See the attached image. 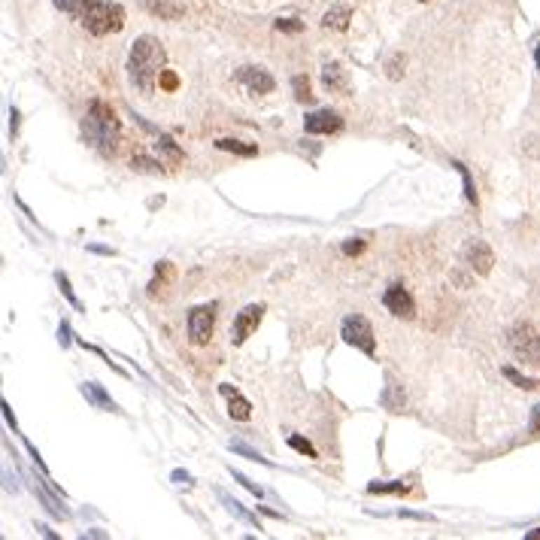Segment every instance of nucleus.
<instances>
[{"label": "nucleus", "mask_w": 540, "mask_h": 540, "mask_svg": "<svg viewBox=\"0 0 540 540\" xmlns=\"http://www.w3.org/2000/svg\"><path fill=\"white\" fill-rule=\"evenodd\" d=\"M164 61H167V52H164V46L155 36L143 34L131 43V52H127V76H131V82L143 95H152L155 91V82H158L161 70H164Z\"/></svg>", "instance_id": "f257e3e1"}, {"label": "nucleus", "mask_w": 540, "mask_h": 540, "mask_svg": "<svg viewBox=\"0 0 540 540\" xmlns=\"http://www.w3.org/2000/svg\"><path fill=\"white\" fill-rule=\"evenodd\" d=\"M82 134H85V140L95 149L106 152V155L113 152L118 146V137H122V125H118L113 106H106L104 100H91L85 122H82Z\"/></svg>", "instance_id": "f03ea898"}, {"label": "nucleus", "mask_w": 540, "mask_h": 540, "mask_svg": "<svg viewBox=\"0 0 540 540\" xmlns=\"http://www.w3.org/2000/svg\"><path fill=\"white\" fill-rule=\"evenodd\" d=\"M76 15H79L82 27L95 36L118 34L125 27V9L116 0H82Z\"/></svg>", "instance_id": "7ed1b4c3"}, {"label": "nucleus", "mask_w": 540, "mask_h": 540, "mask_svg": "<svg viewBox=\"0 0 540 540\" xmlns=\"http://www.w3.org/2000/svg\"><path fill=\"white\" fill-rule=\"evenodd\" d=\"M510 349L522 364H540V331L528 322L513 325L510 331Z\"/></svg>", "instance_id": "20e7f679"}, {"label": "nucleus", "mask_w": 540, "mask_h": 540, "mask_svg": "<svg viewBox=\"0 0 540 540\" xmlns=\"http://www.w3.org/2000/svg\"><path fill=\"white\" fill-rule=\"evenodd\" d=\"M340 334H343L346 343L355 346V349H361L364 355L377 352V337H373V328H371V322L364 316H346Z\"/></svg>", "instance_id": "39448f33"}, {"label": "nucleus", "mask_w": 540, "mask_h": 540, "mask_svg": "<svg viewBox=\"0 0 540 540\" xmlns=\"http://www.w3.org/2000/svg\"><path fill=\"white\" fill-rule=\"evenodd\" d=\"M213 328H216V304L195 307L188 313V340L195 346H204L213 337Z\"/></svg>", "instance_id": "423d86ee"}, {"label": "nucleus", "mask_w": 540, "mask_h": 540, "mask_svg": "<svg viewBox=\"0 0 540 540\" xmlns=\"http://www.w3.org/2000/svg\"><path fill=\"white\" fill-rule=\"evenodd\" d=\"M261 316H264V304H249L237 313L234 325H231V343L234 346H243L249 337L255 334V328L261 325Z\"/></svg>", "instance_id": "0eeeda50"}, {"label": "nucleus", "mask_w": 540, "mask_h": 540, "mask_svg": "<svg viewBox=\"0 0 540 540\" xmlns=\"http://www.w3.org/2000/svg\"><path fill=\"white\" fill-rule=\"evenodd\" d=\"M234 79H237V85L243 91H249V95H270V91L277 88V82H273L270 73L264 67H252V64H246V67L237 70Z\"/></svg>", "instance_id": "6e6552de"}, {"label": "nucleus", "mask_w": 540, "mask_h": 540, "mask_svg": "<svg viewBox=\"0 0 540 540\" xmlns=\"http://www.w3.org/2000/svg\"><path fill=\"white\" fill-rule=\"evenodd\" d=\"M382 304H386L389 313L398 316V319H413L416 316V300H413V295H410L404 286H401V282H395V286L386 289Z\"/></svg>", "instance_id": "1a4fd4ad"}, {"label": "nucleus", "mask_w": 540, "mask_h": 540, "mask_svg": "<svg viewBox=\"0 0 540 540\" xmlns=\"http://www.w3.org/2000/svg\"><path fill=\"white\" fill-rule=\"evenodd\" d=\"M304 127H307V134H322V137L340 134L343 131V118H340V113H334V109H316V113L307 116Z\"/></svg>", "instance_id": "9d476101"}, {"label": "nucleus", "mask_w": 540, "mask_h": 540, "mask_svg": "<svg viewBox=\"0 0 540 540\" xmlns=\"http://www.w3.org/2000/svg\"><path fill=\"white\" fill-rule=\"evenodd\" d=\"M464 261H468V268L473 273L486 277V273L492 270V264H495V255H492V249L483 240H471L468 246H464Z\"/></svg>", "instance_id": "9b49d317"}, {"label": "nucleus", "mask_w": 540, "mask_h": 540, "mask_svg": "<svg viewBox=\"0 0 540 540\" xmlns=\"http://www.w3.org/2000/svg\"><path fill=\"white\" fill-rule=\"evenodd\" d=\"M219 392H222V395L228 398V416H231V419H237V422H246V419L252 416V404H249V401H246L234 386L222 382V386H219Z\"/></svg>", "instance_id": "f8f14e48"}, {"label": "nucleus", "mask_w": 540, "mask_h": 540, "mask_svg": "<svg viewBox=\"0 0 540 540\" xmlns=\"http://www.w3.org/2000/svg\"><path fill=\"white\" fill-rule=\"evenodd\" d=\"M322 85L328 91H337V95H346L349 91V82H346V70L337 61H328L322 67Z\"/></svg>", "instance_id": "ddd939ff"}, {"label": "nucleus", "mask_w": 540, "mask_h": 540, "mask_svg": "<svg viewBox=\"0 0 540 540\" xmlns=\"http://www.w3.org/2000/svg\"><path fill=\"white\" fill-rule=\"evenodd\" d=\"M349 22H352V9L346 4H337V6H331L322 15V27H325V31H346Z\"/></svg>", "instance_id": "4468645a"}, {"label": "nucleus", "mask_w": 540, "mask_h": 540, "mask_svg": "<svg viewBox=\"0 0 540 540\" xmlns=\"http://www.w3.org/2000/svg\"><path fill=\"white\" fill-rule=\"evenodd\" d=\"M82 395H85V401H91L97 410H106V413H118V407H116V401L106 395L104 386H97V382H82Z\"/></svg>", "instance_id": "2eb2a0df"}, {"label": "nucleus", "mask_w": 540, "mask_h": 540, "mask_svg": "<svg viewBox=\"0 0 540 540\" xmlns=\"http://www.w3.org/2000/svg\"><path fill=\"white\" fill-rule=\"evenodd\" d=\"M216 149L222 152H234V155H243V158H249V155H258L252 143H243V140H231V137H222V140H216Z\"/></svg>", "instance_id": "dca6fc26"}, {"label": "nucleus", "mask_w": 540, "mask_h": 540, "mask_svg": "<svg viewBox=\"0 0 540 540\" xmlns=\"http://www.w3.org/2000/svg\"><path fill=\"white\" fill-rule=\"evenodd\" d=\"M291 91H295V100L298 104H313V85H310L307 76H295L291 79Z\"/></svg>", "instance_id": "f3484780"}, {"label": "nucleus", "mask_w": 540, "mask_h": 540, "mask_svg": "<svg viewBox=\"0 0 540 540\" xmlns=\"http://www.w3.org/2000/svg\"><path fill=\"white\" fill-rule=\"evenodd\" d=\"M368 492H371V495H398V492H407V483H401V480H382V483H371Z\"/></svg>", "instance_id": "a211bd4d"}, {"label": "nucleus", "mask_w": 540, "mask_h": 540, "mask_svg": "<svg viewBox=\"0 0 540 540\" xmlns=\"http://www.w3.org/2000/svg\"><path fill=\"white\" fill-rule=\"evenodd\" d=\"M504 377L513 382V386H519V389H525V392H532V389H540V382L537 380H532V377H522L516 368H504Z\"/></svg>", "instance_id": "6ab92c4d"}, {"label": "nucleus", "mask_w": 540, "mask_h": 540, "mask_svg": "<svg viewBox=\"0 0 540 540\" xmlns=\"http://www.w3.org/2000/svg\"><path fill=\"white\" fill-rule=\"evenodd\" d=\"M219 498H222V501H225V507H228V510H231V513H234V516H240V519H243V522H252L255 528H258V522H255V516H252V513H246V510H243V504H240V501H234V498H228V495H219Z\"/></svg>", "instance_id": "aec40b11"}, {"label": "nucleus", "mask_w": 540, "mask_h": 540, "mask_svg": "<svg viewBox=\"0 0 540 540\" xmlns=\"http://www.w3.org/2000/svg\"><path fill=\"white\" fill-rule=\"evenodd\" d=\"M289 446H291V450H298V452H304L307 459H316V455H319L313 450V443H310L307 437H298V434H289Z\"/></svg>", "instance_id": "412c9836"}, {"label": "nucleus", "mask_w": 540, "mask_h": 540, "mask_svg": "<svg viewBox=\"0 0 540 540\" xmlns=\"http://www.w3.org/2000/svg\"><path fill=\"white\" fill-rule=\"evenodd\" d=\"M455 167H459V173H462V182H464V198H468V204H473V207H477V188H473V182H471V173H468V167H464V164H459V161H455Z\"/></svg>", "instance_id": "4be33fe9"}, {"label": "nucleus", "mask_w": 540, "mask_h": 540, "mask_svg": "<svg viewBox=\"0 0 540 540\" xmlns=\"http://www.w3.org/2000/svg\"><path fill=\"white\" fill-rule=\"evenodd\" d=\"M273 27L282 31V34H300V31H304V22H300V18H277Z\"/></svg>", "instance_id": "5701e85b"}, {"label": "nucleus", "mask_w": 540, "mask_h": 540, "mask_svg": "<svg viewBox=\"0 0 540 540\" xmlns=\"http://www.w3.org/2000/svg\"><path fill=\"white\" fill-rule=\"evenodd\" d=\"M404 67H407V58H404V55H395V58H389V64H386L389 79H401V76H404Z\"/></svg>", "instance_id": "b1692460"}, {"label": "nucleus", "mask_w": 540, "mask_h": 540, "mask_svg": "<svg viewBox=\"0 0 540 540\" xmlns=\"http://www.w3.org/2000/svg\"><path fill=\"white\" fill-rule=\"evenodd\" d=\"M55 279H58V286H61V291H64V298H67L70 300V304L73 307H76V310H82V304H79V298L76 295H73V289H70V279L67 277H64V273L58 270V273H55Z\"/></svg>", "instance_id": "393cba45"}, {"label": "nucleus", "mask_w": 540, "mask_h": 540, "mask_svg": "<svg viewBox=\"0 0 540 540\" xmlns=\"http://www.w3.org/2000/svg\"><path fill=\"white\" fill-rule=\"evenodd\" d=\"M158 146H161V149H164V152H167V155H170V158H173V161H179V158H182V152H179V146H176V143H173V140H170V137H167V134H161V131H158Z\"/></svg>", "instance_id": "a878e982"}, {"label": "nucleus", "mask_w": 540, "mask_h": 540, "mask_svg": "<svg viewBox=\"0 0 540 540\" xmlns=\"http://www.w3.org/2000/svg\"><path fill=\"white\" fill-rule=\"evenodd\" d=\"M231 450H234V452H240V455H246V459H249V462H258V464H270L268 459H264V455H258V452H255V450H249V446H243V443H231Z\"/></svg>", "instance_id": "bb28decb"}, {"label": "nucleus", "mask_w": 540, "mask_h": 540, "mask_svg": "<svg viewBox=\"0 0 540 540\" xmlns=\"http://www.w3.org/2000/svg\"><path fill=\"white\" fill-rule=\"evenodd\" d=\"M158 85L164 88V91H173L179 85V76L173 70H161V76H158Z\"/></svg>", "instance_id": "cd10ccee"}, {"label": "nucleus", "mask_w": 540, "mask_h": 540, "mask_svg": "<svg viewBox=\"0 0 540 540\" xmlns=\"http://www.w3.org/2000/svg\"><path fill=\"white\" fill-rule=\"evenodd\" d=\"M55 6H58L61 13L76 15V13H79V6H82V0H55Z\"/></svg>", "instance_id": "c85d7f7f"}, {"label": "nucleus", "mask_w": 540, "mask_h": 540, "mask_svg": "<svg viewBox=\"0 0 540 540\" xmlns=\"http://www.w3.org/2000/svg\"><path fill=\"white\" fill-rule=\"evenodd\" d=\"M231 477H234L237 483H243V489H249V492H252V495H255V498H261V486H255V483H252V480H246V477H243V473H237V471H231Z\"/></svg>", "instance_id": "c756f323"}, {"label": "nucleus", "mask_w": 540, "mask_h": 540, "mask_svg": "<svg viewBox=\"0 0 540 540\" xmlns=\"http://www.w3.org/2000/svg\"><path fill=\"white\" fill-rule=\"evenodd\" d=\"M364 246H368L364 240H346V243H343V252H346V255H361Z\"/></svg>", "instance_id": "7c9ffc66"}, {"label": "nucleus", "mask_w": 540, "mask_h": 540, "mask_svg": "<svg viewBox=\"0 0 540 540\" xmlns=\"http://www.w3.org/2000/svg\"><path fill=\"white\" fill-rule=\"evenodd\" d=\"M528 434L537 437L540 434V404L532 410V422H528Z\"/></svg>", "instance_id": "2f4dec72"}, {"label": "nucleus", "mask_w": 540, "mask_h": 540, "mask_svg": "<svg viewBox=\"0 0 540 540\" xmlns=\"http://www.w3.org/2000/svg\"><path fill=\"white\" fill-rule=\"evenodd\" d=\"M131 167H140V170H158V164L149 161V158H134Z\"/></svg>", "instance_id": "473e14b6"}, {"label": "nucleus", "mask_w": 540, "mask_h": 540, "mask_svg": "<svg viewBox=\"0 0 540 540\" xmlns=\"http://www.w3.org/2000/svg\"><path fill=\"white\" fill-rule=\"evenodd\" d=\"M58 340H61V346H70V325H67V322H61V328H58Z\"/></svg>", "instance_id": "72a5a7b5"}, {"label": "nucleus", "mask_w": 540, "mask_h": 540, "mask_svg": "<svg viewBox=\"0 0 540 540\" xmlns=\"http://www.w3.org/2000/svg\"><path fill=\"white\" fill-rule=\"evenodd\" d=\"M4 416H6V422H9V425H13V431L18 434V425H15V416H13V410H9V404H6V401H4Z\"/></svg>", "instance_id": "f704fd0d"}, {"label": "nucleus", "mask_w": 540, "mask_h": 540, "mask_svg": "<svg viewBox=\"0 0 540 540\" xmlns=\"http://www.w3.org/2000/svg\"><path fill=\"white\" fill-rule=\"evenodd\" d=\"M27 452H31V459L36 462V468H40V471H46V464H43V459H40V452H36V450H34L31 443H27Z\"/></svg>", "instance_id": "c9c22d12"}, {"label": "nucleus", "mask_w": 540, "mask_h": 540, "mask_svg": "<svg viewBox=\"0 0 540 540\" xmlns=\"http://www.w3.org/2000/svg\"><path fill=\"white\" fill-rule=\"evenodd\" d=\"M173 480H176V483H186V486H191V477H188L186 471H173Z\"/></svg>", "instance_id": "e433bc0d"}, {"label": "nucleus", "mask_w": 540, "mask_h": 540, "mask_svg": "<svg viewBox=\"0 0 540 540\" xmlns=\"http://www.w3.org/2000/svg\"><path fill=\"white\" fill-rule=\"evenodd\" d=\"M9 118H13V125H9V131H13V137H15V131H18V109H15V106L9 109Z\"/></svg>", "instance_id": "4c0bfd02"}, {"label": "nucleus", "mask_w": 540, "mask_h": 540, "mask_svg": "<svg viewBox=\"0 0 540 540\" xmlns=\"http://www.w3.org/2000/svg\"><path fill=\"white\" fill-rule=\"evenodd\" d=\"M525 540H540V528H534V532H528Z\"/></svg>", "instance_id": "58836bf2"}, {"label": "nucleus", "mask_w": 540, "mask_h": 540, "mask_svg": "<svg viewBox=\"0 0 540 540\" xmlns=\"http://www.w3.org/2000/svg\"><path fill=\"white\" fill-rule=\"evenodd\" d=\"M534 61H537V70H540V46L534 49Z\"/></svg>", "instance_id": "ea45409f"}]
</instances>
